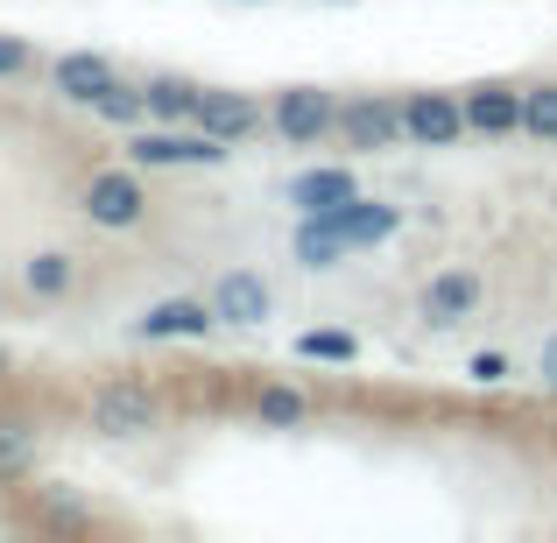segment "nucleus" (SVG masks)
<instances>
[{
  "label": "nucleus",
  "instance_id": "1",
  "mask_svg": "<svg viewBox=\"0 0 557 543\" xmlns=\"http://www.w3.org/2000/svg\"><path fill=\"white\" fill-rule=\"evenodd\" d=\"M226 141L219 135H205V127H163V135H135L127 141V163L135 170H212V163H226Z\"/></svg>",
  "mask_w": 557,
  "mask_h": 543
},
{
  "label": "nucleus",
  "instance_id": "2",
  "mask_svg": "<svg viewBox=\"0 0 557 543\" xmlns=\"http://www.w3.org/2000/svg\"><path fill=\"white\" fill-rule=\"evenodd\" d=\"M156 417H163V403H156V388H141V381H107V388L85 403V423H92L99 437H141V431H156Z\"/></svg>",
  "mask_w": 557,
  "mask_h": 543
},
{
  "label": "nucleus",
  "instance_id": "3",
  "mask_svg": "<svg viewBox=\"0 0 557 543\" xmlns=\"http://www.w3.org/2000/svg\"><path fill=\"white\" fill-rule=\"evenodd\" d=\"M275 135L289 141V149H304V141H325L332 127H339V99L325 92V85H283L269 107Z\"/></svg>",
  "mask_w": 557,
  "mask_h": 543
},
{
  "label": "nucleus",
  "instance_id": "4",
  "mask_svg": "<svg viewBox=\"0 0 557 543\" xmlns=\"http://www.w3.org/2000/svg\"><path fill=\"white\" fill-rule=\"evenodd\" d=\"M332 135L360 156H381V149H403V99H381V92H360L339 107V127Z\"/></svg>",
  "mask_w": 557,
  "mask_h": 543
},
{
  "label": "nucleus",
  "instance_id": "5",
  "mask_svg": "<svg viewBox=\"0 0 557 543\" xmlns=\"http://www.w3.org/2000/svg\"><path fill=\"white\" fill-rule=\"evenodd\" d=\"M466 135V99L459 92H409L403 99V141H417V149H459Z\"/></svg>",
  "mask_w": 557,
  "mask_h": 543
},
{
  "label": "nucleus",
  "instance_id": "6",
  "mask_svg": "<svg viewBox=\"0 0 557 543\" xmlns=\"http://www.w3.org/2000/svg\"><path fill=\"white\" fill-rule=\"evenodd\" d=\"M85 219L107 233H127L149 219V190H141L135 170H99L92 184H85Z\"/></svg>",
  "mask_w": 557,
  "mask_h": 543
},
{
  "label": "nucleus",
  "instance_id": "7",
  "mask_svg": "<svg viewBox=\"0 0 557 543\" xmlns=\"http://www.w3.org/2000/svg\"><path fill=\"white\" fill-rule=\"evenodd\" d=\"M318 219L339 233L346 255H360V247H381L395 226H403V212H395V205H381V198H346V205H332V212H318Z\"/></svg>",
  "mask_w": 557,
  "mask_h": 543
},
{
  "label": "nucleus",
  "instance_id": "8",
  "mask_svg": "<svg viewBox=\"0 0 557 543\" xmlns=\"http://www.w3.org/2000/svg\"><path fill=\"white\" fill-rule=\"evenodd\" d=\"M190 121L205 127V135H219L233 149V141H247L261 127V107H255V92H233V85H205L198 92V113Z\"/></svg>",
  "mask_w": 557,
  "mask_h": 543
},
{
  "label": "nucleus",
  "instance_id": "9",
  "mask_svg": "<svg viewBox=\"0 0 557 543\" xmlns=\"http://www.w3.org/2000/svg\"><path fill=\"white\" fill-rule=\"evenodd\" d=\"M212 311H219V325H269L275 297H269V283H261L255 269H226L212 283Z\"/></svg>",
  "mask_w": 557,
  "mask_h": 543
},
{
  "label": "nucleus",
  "instance_id": "10",
  "mask_svg": "<svg viewBox=\"0 0 557 543\" xmlns=\"http://www.w3.org/2000/svg\"><path fill=\"white\" fill-rule=\"evenodd\" d=\"M417 311H423V325L451 332L459 318H473V311H480V275H473V269H445V275H431V283H423V297H417Z\"/></svg>",
  "mask_w": 557,
  "mask_h": 543
},
{
  "label": "nucleus",
  "instance_id": "11",
  "mask_svg": "<svg viewBox=\"0 0 557 543\" xmlns=\"http://www.w3.org/2000/svg\"><path fill=\"white\" fill-rule=\"evenodd\" d=\"M219 325V311H212V297H163V304H149V311H141L135 318V332H141V340H156V346H163V340H205V332H212Z\"/></svg>",
  "mask_w": 557,
  "mask_h": 543
},
{
  "label": "nucleus",
  "instance_id": "12",
  "mask_svg": "<svg viewBox=\"0 0 557 543\" xmlns=\"http://www.w3.org/2000/svg\"><path fill=\"white\" fill-rule=\"evenodd\" d=\"M113 85H121L113 57H99V50H71V57H57V92L78 99V107H99Z\"/></svg>",
  "mask_w": 557,
  "mask_h": 543
},
{
  "label": "nucleus",
  "instance_id": "13",
  "mask_svg": "<svg viewBox=\"0 0 557 543\" xmlns=\"http://www.w3.org/2000/svg\"><path fill=\"white\" fill-rule=\"evenodd\" d=\"M466 135H522V92L516 85H473L466 92Z\"/></svg>",
  "mask_w": 557,
  "mask_h": 543
},
{
  "label": "nucleus",
  "instance_id": "14",
  "mask_svg": "<svg viewBox=\"0 0 557 543\" xmlns=\"http://www.w3.org/2000/svg\"><path fill=\"white\" fill-rule=\"evenodd\" d=\"M346 198H360V184H354L346 163H318V170H297V177H289V205H297V212H332V205H346Z\"/></svg>",
  "mask_w": 557,
  "mask_h": 543
},
{
  "label": "nucleus",
  "instance_id": "15",
  "mask_svg": "<svg viewBox=\"0 0 557 543\" xmlns=\"http://www.w3.org/2000/svg\"><path fill=\"white\" fill-rule=\"evenodd\" d=\"M22 283H28V297H71L78 289V261L64 255V247H42V255H28V269H22Z\"/></svg>",
  "mask_w": 557,
  "mask_h": 543
},
{
  "label": "nucleus",
  "instance_id": "16",
  "mask_svg": "<svg viewBox=\"0 0 557 543\" xmlns=\"http://www.w3.org/2000/svg\"><path fill=\"white\" fill-rule=\"evenodd\" d=\"M198 92H205V85H190V78H170V71H163V78H149V85H141V99H149V113H156L163 127L190 121V113H198Z\"/></svg>",
  "mask_w": 557,
  "mask_h": 543
},
{
  "label": "nucleus",
  "instance_id": "17",
  "mask_svg": "<svg viewBox=\"0 0 557 543\" xmlns=\"http://www.w3.org/2000/svg\"><path fill=\"white\" fill-rule=\"evenodd\" d=\"M36 466V423L28 417H0V480H14V473H28Z\"/></svg>",
  "mask_w": 557,
  "mask_h": 543
},
{
  "label": "nucleus",
  "instance_id": "18",
  "mask_svg": "<svg viewBox=\"0 0 557 543\" xmlns=\"http://www.w3.org/2000/svg\"><path fill=\"white\" fill-rule=\"evenodd\" d=\"M297 261H304V269H332V261H346L339 233H332L318 212H304V226H297Z\"/></svg>",
  "mask_w": 557,
  "mask_h": 543
},
{
  "label": "nucleus",
  "instance_id": "19",
  "mask_svg": "<svg viewBox=\"0 0 557 543\" xmlns=\"http://www.w3.org/2000/svg\"><path fill=\"white\" fill-rule=\"evenodd\" d=\"M522 135L530 141H557V85H522Z\"/></svg>",
  "mask_w": 557,
  "mask_h": 543
},
{
  "label": "nucleus",
  "instance_id": "20",
  "mask_svg": "<svg viewBox=\"0 0 557 543\" xmlns=\"http://www.w3.org/2000/svg\"><path fill=\"white\" fill-rule=\"evenodd\" d=\"M297 354H304V360L354 367V360H360V340H354V332H304V340H297Z\"/></svg>",
  "mask_w": 557,
  "mask_h": 543
},
{
  "label": "nucleus",
  "instance_id": "21",
  "mask_svg": "<svg viewBox=\"0 0 557 543\" xmlns=\"http://www.w3.org/2000/svg\"><path fill=\"white\" fill-rule=\"evenodd\" d=\"M255 417L261 423H304V417H311V403H304L297 388H283V381H275V388L255 395Z\"/></svg>",
  "mask_w": 557,
  "mask_h": 543
},
{
  "label": "nucleus",
  "instance_id": "22",
  "mask_svg": "<svg viewBox=\"0 0 557 543\" xmlns=\"http://www.w3.org/2000/svg\"><path fill=\"white\" fill-rule=\"evenodd\" d=\"M92 113H99V121H113V127H135L141 113H149V99H141V85H113Z\"/></svg>",
  "mask_w": 557,
  "mask_h": 543
},
{
  "label": "nucleus",
  "instance_id": "23",
  "mask_svg": "<svg viewBox=\"0 0 557 543\" xmlns=\"http://www.w3.org/2000/svg\"><path fill=\"white\" fill-rule=\"evenodd\" d=\"M516 367H508V354H473L466 360V381H480V388H494V381H508Z\"/></svg>",
  "mask_w": 557,
  "mask_h": 543
},
{
  "label": "nucleus",
  "instance_id": "24",
  "mask_svg": "<svg viewBox=\"0 0 557 543\" xmlns=\"http://www.w3.org/2000/svg\"><path fill=\"white\" fill-rule=\"evenodd\" d=\"M14 71H28V42L22 36H0V78H14Z\"/></svg>",
  "mask_w": 557,
  "mask_h": 543
},
{
  "label": "nucleus",
  "instance_id": "25",
  "mask_svg": "<svg viewBox=\"0 0 557 543\" xmlns=\"http://www.w3.org/2000/svg\"><path fill=\"white\" fill-rule=\"evenodd\" d=\"M536 374H544V388L557 395V332L544 340V354H536Z\"/></svg>",
  "mask_w": 557,
  "mask_h": 543
},
{
  "label": "nucleus",
  "instance_id": "26",
  "mask_svg": "<svg viewBox=\"0 0 557 543\" xmlns=\"http://www.w3.org/2000/svg\"><path fill=\"white\" fill-rule=\"evenodd\" d=\"M0 381H8V346H0Z\"/></svg>",
  "mask_w": 557,
  "mask_h": 543
}]
</instances>
